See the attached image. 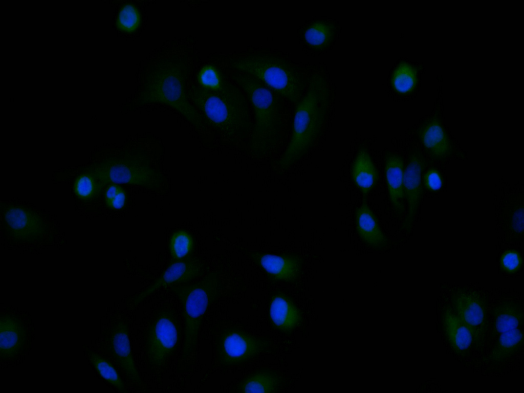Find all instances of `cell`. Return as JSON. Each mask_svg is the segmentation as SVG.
Listing matches in <instances>:
<instances>
[{
    "instance_id": "6da1fadb",
    "label": "cell",
    "mask_w": 524,
    "mask_h": 393,
    "mask_svg": "<svg viewBox=\"0 0 524 393\" xmlns=\"http://www.w3.org/2000/svg\"><path fill=\"white\" fill-rule=\"evenodd\" d=\"M320 79L312 78L307 92L297 103L290 141L277 162L287 170L303 157L320 134L325 118L328 97Z\"/></svg>"
},
{
    "instance_id": "7a4b0ae2",
    "label": "cell",
    "mask_w": 524,
    "mask_h": 393,
    "mask_svg": "<svg viewBox=\"0 0 524 393\" xmlns=\"http://www.w3.org/2000/svg\"><path fill=\"white\" fill-rule=\"evenodd\" d=\"M232 79L246 94L254 111L255 122L249 142L254 155L264 156L275 146L281 123V96L255 77L238 71Z\"/></svg>"
},
{
    "instance_id": "3957f363",
    "label": "cell",
    "mask_w": 524,
    "mask_h": 393,
    "mask_svg": "<svg viewBox=\"0 0 524 393\" xmlns=\"http://www.w3.org/2000/svg\"><path fill=\"white\" fill-rule=\"evenodd\" d=\"M192 99L210 124L229 138L246 135L251 122L248 104L242 91L224 80L216 89L195 90Z\"/></svg>"
},
{
    "instance_id": "277c9868",
    "label": "cell",
    "mask_w": 524,
    "mask_h": 393,
    "mask_svg": "<svg viewBox=\"0 0 524 393\" xmlns=\"http://www.w3.org/2000/svg\"><path fill=\"white\" fill-rule=\"evenodd\" d=\"M229 63L233 69L255 77L292 103L297 104L302 98L305 85L302 73L278 55L253 52L234 56Z\"/></svg>"
},
{
    "instance_id": "5b68a950",
    "label": "cell",
    "mask_w": 524,
    "mask_h": 393,
    "mask_svg": "<svg viewBox=\"0 0 524 393\" xmlns=\"http://www.w3.org/2000/svg\"><path fill=\"white\" fill-rule=\"evenodd\" d=\"M178 57L162 59L154 66L147 77L141 101L171 106L199 127L202 126L201 118L186 98L185 65Z\"/></svg>"
},
{
    "instance_id": "8992f818",
    "label": "cell",
    "mask_w": 524,
    "mask_h": 393,
    "mask_svg": "<svg viewBox=\"0 0 524 393\" xmlns=\"http://www.w3.org/2000/svg\"><path fill=\"white\" fill-rule=\"evenodd\" d=\"M223 287L219 272H212L195 283L187 282L171 287L183 308L184 359L190 357L196 348L203 316L209 306L221 295Z\"/></svg>"
},
{
    "instance_id": "52a82bcc",
    "label": "cell",
    "mask_w": 524,
    "mask_h": 393,
    "mask_svg": "<svg viewBox=\"0 0 524 393\" xmlns=\"http://www.w3.org/2000/svg\"><path fill=\"white\" fill-rule=\"evenodd\" d=\"M180 326L172 310L159 311L149 324L146 339V354L150 367H164L177 348Z\"/></svg>"
},
{
    "instance_id": "ba28073f",
    "label": "cell",
    "mask_w": 524,
    "mask_h": 393,
    "mask_svg": "<svg viewBox=\"0 0 524 393\" xmlns=\"http://www.w3.org/2000/svg\"><path fill=\"white\" fill-rule=\"evenodd\" d=\"M102 185L125 184L154 187L160 176L148 161L134 157L113 160L97 167L91 172Z\"/></svg>"
},
{
    "instance_id": "9c48e42d",
    "label": "cell",
    "mask_w": 524,
    "mask_h": 393,
    "mask_svg": "<svg viewBox=\"0 0 524 393\" xmlns=\"http://www.w3.org/2000/svg\"><path fill=\"white\" fill-rule=\"evenodd\" d=\"M269 346L266 338L254 336L236 327L224 329L217 340L219 362L224 366H236L265 352Z\"/></svg>"
},
{
    "instance_id": "30bf717a",
    "label": "cell",
    "mask_w": 524,
    "mask_h": 393,
    "mask_svg": "<svg viewBox=\"0 0 524 393\" xmlns=\"http://www.w3.org/2000/svg\"><path fill=\"white\" fill-rule=\"evenodd\" d=\"M452 309L469 329L473 344L482 343L487 328V303L475 291L458 289L452 297Z\"/></svg>"
},
{
    "instance_id": "8fae6325",
    "label": "cell",
    "mask_w": 524,
    "mask_h": 393,
    "mask_svg": "<svg viewBox=\"0 0 524 393\" xmlns=\"http://www.w3.org/2000/svg\"><path fill=\"white\" fill-rule=\"evenodd\" d=\"M110 351L127 379L136 387L142 388V380L135 366L131 353L128 324L124 320L116 321L111 332Z\"/></svg>"
},
{
    "instance_id": "7c38bea8",
    "label": "cell",
    "mask_w": 524,
    "mask_h": 393,
    "mask_svg": "<svg viewBox=\"0 0 524 393\" xmlns=\"http://www.w3.org/2000/svg\"><path fill=\"white\" fill-rule=\"evenodd\" d=\"M426 166V160L419 148L409 154L408 163L404 170L403 189L408 204L407 220L410 226L419 205L422 193V174Z\"/></svg>"
},
{
    "instance_id": "4fadbf2b",
    "label": "cell",
    "mask_w": 524,
    "mask_h": 393,
    "mask_svg": "<svg viewBox=\"0 0 524 393\" xmlns=\"http://www.w3.org/2000/svg\"><path fill=\"white\" fill-rule=\"evenodd\" d=\"M202 267L194 260H183L172 264L152 284L134 298L138 304L156 290L187 283L200 276Z\"/></svg>"
},
{
    "instance_id": "5bb4252c",
    "label": "cell",
    "mask_w": 524,
    "mask_h": 393,
    "mask_svg": "<svg viewBox=\"0 0 524 393\" xmlns=\"http://www.w3.org/2000/svg\"><path fill=\"white\" fill-rule=\"evenodd\" d=\"M418 135L431 158L442 161L451 155L453 147L450 138L438 118H432L422 125Z\"/></svg>"
},
{
    "instance_id": "9a60e30c",
    "label": "cell",
    "mask_w": 524,
    "mask_h": 393,
    "mask_svg": "<svg viewBox=\"0 0 524 393\" xmlns=\"http://www.w3.org/2000/svg\"><path fill=\"white\" fill-rule=\"evenodd\" d=\"M404 160L399 154L386 152L385 173L390 200L395 210L402 213L405 198L403 189Z\"/></svg>"
},
{
    "instance_id": "2e32d148",
    "label": "cell",
    "mask_w": 524,
    "mask_h": 393,
    "mask_svg": "<svg viewBox=\"0 0 524 393\" xmlns=\"http://www.w3.org/2000/svg\"><path fill=\"white\" fill-rule=\"evenodd\" d=\"M26 330L21 321L13 315L1 317V356L7 359L15 356L23 347Z\"/></svg>"
},
{
    "instance_id": "e0dca14e",
    "label": "cell",
    "mask_w": 524,
    "mask_h": 393,
    "mask_svg": "<svg viewBox=\"0 0 524 393\" xmlns=\"http://www.w3.org/2000/svg\"><path fill=\"white\" fill-rule=\"evenodd\" d=\"M253 257L274 279L293 282L298 278L301 265L294 256L254 254Z\"/></svg>"
},
{
    "instance_id": "ac0fdd59",
    "label": "cell",
    "mask_w": 524,
    "mask_h": 393,
    "mask_svg": "<svg viewBox=\"0 0 524 393\" xmlns=\"http://www.w3.org/2000/svg\"><path fill=\"white\" fill-rule=\"evenodd\" d=\"M351 176L364 196L367 195L378 182V170L368 150L364 146L359 149L354 160Z\"/></svg>"
},
{
    "instance_id": "d6986e66",
    "label": "cell",
    "mask_w": 524,
    "mask_h": 393,
    "mask_svg": "<svg viewBox=\"0 0 524 393\" xmlns=\"http://www.w3.org/2000/svg\"><path fill=\"white\" fill-rule=\"evenodd\" d=\"M442 321L444 333L452 348L458 353L463 354L467 351L473 344L472 334L451 307L443 309Z\"/></svg>"
},
{
    "instance_id": "ffe728a7",
    "label": "cell",
    "mask_w": 524,
    "mask_h": 393,
    "mask_svg": "<svg viewBox=\"0 0 524 393\" xmlns=\"http://www.w3.org/2000/svg\"><path fill=\"white\" fill-rule=\"evenodd\" d=\"M356 223L359 235L367 245L375 248L385 245L386 238L365 198L356 211Z\"/></svg>"
},
{
    "instance_id": "44dd1931",
    "label": "cell",
    "mask_w": 524,
    "mask_h": 393,
    "mask_svg": "<svg viewBox=\"0 0 524 393\" xmlns=\"http://www.w3.org/2000/svg\"><path fill=\"white\" fill-rule=\"evenodd\" d=\"M270 315L275 326L285 332L294 330L301 320V315L296 306L282 295H277L272 300Z\"/></svg>"
},
{
    "instance_id": "7402d4cb",
    "label": "cell",
    "mask_w": 524,
    "mask_h": 393,
    "mask_svg": "<svg viewBox=\"0 0 524 393\" xmlns=\"http://www.w3.org/2000/svg\"><path fill=\"white\" fill-rule=\"evenodd\" d=\"M281 378L275 371L263 368L244 378L237 388L239 392H275L279 388Z\"/></svg>"
},
{
    "instance_id": "603a6c76",
    "label": "cell",
    "mask_w": 524,
    "mask_h": 393,
    "mask_svg": "<svg viewBox=\"0 0 524 393\" xmlns=\"http://www.w3.org/2000/svg\"><path fill=\"white\" fill-rule=\"evenodd\" d=\"M493 317V333L501 334L518 328L522 323L523 311L518 303L504 301L494 308Z\"/></svg>"
},
{
    "instance_id": "cb8c5ba5",
    "label": "cell",
    "mask_w": 524,
    "mask_h": 393,
    "mask_svg": "<svg viewBox=\"0 0 524 393\" xmlns=\"http://www.w3.org/2000/svg\"><path fill=\"white\" fill-rule=\"evenodd\" d=\"M523 343V333L518 328L502 333L489 355V359L493 362L505 360L519 350Z\"/></svg>"
},
{
    "instance_id": "d4e9b609",
    "label": "cell",
    "mask_w": 524,
    "mask_h": 393,
    "mask_svg": "<svg viewBox=\"0 0 524 393\" xmlns=\"http://www.w3.org/2000/svg\"><path fill=\"white\" fill-rule=\"evenodd\" d=\"M336 33V28L333 24L327 20H318L305 29L304 38L311 48L323 49L332 43Z\"/></svg>"
},
{
    "instance_id": "484cf974",
    "label": "cell",
    "mask_w": 524,
    "mask_h": 393,
    "mask_svg": "<svg viewBox=\"0 0 524 393\" xmlns=\"http://www.w3.org/2000/svg\"><path fill=\"white\" fill-rule=\"evenodd\" d=\"M89 355L92 363L105 380L119 392H127L117 371L106 359L92 352H90Z\"/></svg>"
},
{
    "instance_id": "4316f807",
    "label": "cell",
    "mask_w": 524,
    "mask_h": 393,
    "mask_svg": "<svg viewBox=\"0 0 524 393\" xmlns=\"http://www.w3.org/2000/svg\"><path fill=\"white\" fill-rule=\"evenodd\" d=\"M169 246L172 257L174 259H181L188 255L192 250L193 240L189 233L180 231L173 234Z\"/></svg>"
},
{
    "instance_id": "83f0119b",
    "label": "cell",
    "mask_w": 524,
    "mask_h": 393,
    "mask_svg": "<svg viewBox=\"0 0 524 393\" xmlns=\"http://www.w3.org/2000/svg\"><path fill=\"white\" fill-rule=\"evenodd\" d=\"M102 187V185L92 174L88 173L78 178L74 190L79 197L88 199L94 196Z\"/></svg>"
},
{
    "instance_id": "f1b7e54d",
    "label": "cell",
    "mask_w": 524,
    "mask_h": 393,
    "mask_svg": "<svg viewBox=\"0 0 524 393\" xmlns=\"http://www.w3.org/2000/svg\"><path fill=\"white\" fill-rule=\"evenodd\" d=\"M392 81L396 90L402 93H407L414 85L415 72L410 66L402 64L396 70Z\"/></svg>"
},
{
    "instance_id": "f546056e",
    "label": "cell",
    "mask_w": 524,
    "mask_h": 393,
    "mask_svg": "<svg viewBox=\"0 0 524 393\" xmlns=\"http://www.w3.org/2000/svg\"><path fill=\"white\" fill-rule=\"evenodd\" d=\"M118 20L121 28L127 31L133 30L139 21L137 10L132 5L125 6L119 13Z\"/></svg>"
},
{
    "instance_id": "4dcf8cb0",
    "label": "cell",
    "mask_w": 524,
    "mask_h": 393,
    "mask_svg": "<svg viewBox=\"0 0 524 393\" xmlns=\"http://www.w3.org/2000/svg\"><path fill=\"white\" fill-rule=\"evenodd\" d=\"M107 205L112 209L122 208L125 202L126 195L124 190L116 184L110 185L105 195Z\"/></svg>"
},
{
    "instance_id": "1f68e13d",
    "label": "cell",
    "mask_w": 524,
    "mask_h": 393,
    "mask_svg": "<svg viewBox=\"0 0 524 393\" xmlns=\"http://www.w3.org/2000/svg\"><path fill=\"white\" fill-rule=\"evenodd\" d=\"M200 79L202 83L210 89L219 88L225 79L215 69L210 67L202 71Z\"/></svg>"
},
{
    "instance_id": "d6a6232c",
    "label": "cell",
    "mask_w": 524,
    "mask_h": 393,
    "mask_svg": "<svg viewBox=\"0 0 524 393\" xmlns=\"http://www.w3.org/2000/svg\"><path fill=\"white\" fill-rule=\"evenodd\" d=\"M423 180L426 187L432 190H437L442 185L441 176L439 172L434 169L427 171L424 176Z\"/></svg>"
},
{
    "instance_id": "836d02e7",
    "label": "cell",
    "mask_w": 524,
    "mask_h": 393,
    "mask_svg": "<svg viewBox=\"0 0 524 393\" xmlns=\"http://www.w3.org/2000/svg\"><path fill=\"white\" fill-rule=\"evenodd\" d=\"M520 257L518 254L514 252H508L503 256L501 263L504 268L509 271L516 270L520 265Z\"/></svg>"
}]
</instances>
